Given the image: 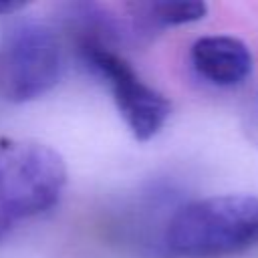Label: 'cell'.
Listing matches in <instances>:
<instances>
[{"mask_svg": "<svg viewBox=\"0 0 258 258\" xmlns=\"http://www.w3.org/2000/svg\"><path fill=\"white\" fill-rule=\"evenodd\" d=\"M26 6V2H12V0H0V16H10L16 14L18 10H22Z\"/></svg>", "mask_w": 258, "mask_h": 258, "instance_id": "cell-8", "label": "cell"}, {"mask_svg": "<svg viewBox=\"0 0 258 258\" xmlns=\"http://www.w3.org/2000/svg\"><path fill=\"white\" fill-rule=\"evenodd\" d=\"M189 60L198 77L216 87H236L252 73L250 48L236 36H204L191 44Z\"/></svg>", "mask_w": 258, "mask_h": 258, "instance_id": "cell-5", "label": "cell"}, {"mask_svg": "<svg viewBox=\"0 0 258 258\" xmlns=\"http://www.w3.org/2000/svg\"><path fill=\"white\" fill-rule=\"evenodd\" d=\"M67 185L58 151L38 141L0 143V236L14 224L50 210Z\"/></svg>", "mask_w": 258, "mask_h": 258, "instance_id": "cell-2", "label": "cell"}, {"mask_svg": "<svg viewBox=\"0 0 258 258\" xmlns=\"http://www.w3.org/2000/svg\"><path fill=\"white\" fill-rule=\"evenodd\" d=\"M79 50L91 69H95L109 85L113 101L137 141L155 137L169 119V101L149 87L107 42L79 36Z\"/></svg>", "mask_w": 258, "mask_h": 258, "instance_id": "cell-4", "label": "cell"}, {"mask_svg": "<svg viewBox=\"0 0 258 258\" xmlns=\"http://www.w3.org/2000/svg\"><path fill=\"white\" fill-rule=\"evenodd\" d=\"M62 50L50 26L18 20L0 36V97L26 103L48 93L60 79Z\"/></svg>", "mask_w": 258, "mask_h": 258, "instance_id": "cell-3", "label": "cell"}, {"mask_svg": "<svg viewBox=\"0 0 258 258\" xmlns=\"http://www.w3.org/2000/svg\"><path fill=\"white\" fill-rule=\"evenodd\" d=\"M133 16L145 26H179L198 22L206 16L208 6L204 2L179 0V2H145L131 4Z\"/></svg>", "mask_w": 258, "mask_h": 258, "instance_id": "cell-6", "label": "cell"}, {"mask_svg": "<svg viewBox=\"0 0 258 258\" xmlns=\"http://www.w3.org/2000/svg\"><path fill=\"white\" fill-rule=\"evenodd\" d=\"M258 244V196L222 194L179 208L165 246L181 258H222Z\"/></svg>", "mask_w": 258, "mask_h": 258, "instance_id": "cell-1", "label": "cell"}, {"mask_svg": "<svg viewBox=\"0 0 258 258\" xmlns=\"http://www.w3.org/2000/svg\"><path fill=\"white\" fill-rule=\"evenodd\" d=\"M244 129L248 139L258 147V95L248 103V109L244 113Z\"/></svg>", "mask_w": 258, "mask_h": 258, "instance_id": "cell-7", "label": "cell"}]
</instances>
